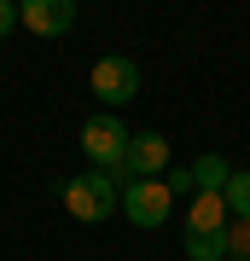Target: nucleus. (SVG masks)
I'll list each match as a JSON object with an SVG mask.
<instances>
[{
  "label": "nucleus",
  "instance_id": "obj_6",
  "mask_svg": "<svg viewBox=\"0 0 250 261\" xmlns=\"http://www.w3.org/2000/svg\"><path fill=\"white\" fill-rule=\"evenodd\" d=\"M18 18L35 29V35H64V29L76 23V6H70V0H24Z\"/></svg>",
  "mask_w": 250,
  "mask_h": 261
},
{
  "label": "nucleus",
  "instance_id": "obj_10",
  "mask_svg": "<svg viewBox=\"0 0 250 261\" xmlns=\"http://www.w3.org/2000/svg\"><path fill=\"white\" fill-rule=\"evenodd\" d=\"M227 209H233V221H250V168H239V174L227 180Z\"/></svg>",
  "mask_w": 250,
  "mask_h": 261
},
{
  "label": "nucleus",
  "instance_id": "obj_13",
  "mask_svg": "<svg viewBox=\"0 0 250 261\" xmlns=\"http://www.w3.org/2000/svg\"><path fill=\"white\" fill-rule=\"evenodd\" d=\"M12 23H18V6H12V0H0V41L12 35Z\"/></svg>",
  "mask_w": 250,
  "mask_h": 261
},
{
  "label": "nucleus",
  "instance_id": "obj_8",
  "mask_svg": "<svg viewBox=\"0 0 250 261\" xmlns=\"http://www.w3.org/2000/svg\"><path fill=\"white\" fill-rule=\"evenodd\" d=\"M227 180H233V168L215 157V151L192 163V186H198V192H227Z\"/></svg>",
  "mask_w": 250,
  "mask_h": 261
},
{
  "label": "nucleus",
  "instance_id": "obj_5",
  "mask_svg": "<svg viewBox=\"0 0 250 261\" xmlns=\"http://www.w3.org/2000/svg\"><path fill=\"white\" fill-rule=\"evenodd\" d=\"M169 168V140L163 134H134L128 140V186L134 180H163Z\"/></svg>",
  "mask_w": 250,
  "mask_h": 261
},
{
  "label": "nucleus",
  "instance_id": "obj_7",
  "mask_svg": "<svg viewBox=\"0 0 250 261\" xmlns=\"http://www.w3.org/2000/svg\"><path fill=\"white\" fill-rule=\"evenodd\" d=\"M233 226V209L221 192H192V203H186V232H227Z\"/></svg>",
  "mask_w": 250,
  "mask_h": 261
},
{
  "label": "nucleus",
  "instance_id": "obj_3",
  "mask_svg": "<svg viewBox=\"0 0 250 261\" xmlns=\"http://www.w3.org/2000/svg\"><path fill=\"white\" fill-rule=\"evenodd\" d=\"M169 209H175L169 180H134V186H122V215H128L134 226H163Z\"/></svg>",
  "mask_w": 250,
  "mask_h": 261
},
{
  "label": "nucleus",
  "instance_id": "obj_2",
  "mask_svg": "<svg viewBox=\"0 0 250 261\" xmlns=\"http://www.w3.org/2000/svg\"><path fill=\"white\" fill-rule=\"evenodd\" d=\"M58 197H64V209L76 215V221H93V226H99L105 215H111V209L122 203V186H117L111 174H99V168H93V174L58 180Z\"/></svg>",
  "mask_w": 250,
  "mask_h": 261
},
{
  "label": "nucleus",
  "instance_id": "obj_12",
  "mask_svg": "<svg viewBox=\"0 0 250 261\" xmlns=\"http://www.w3.org/2000/svg\"><path fill=\"white\" fill-rule=\"evenodd\" d=\"M163 180H169V192H198L192 186V168H175V174H163Z\"/></svg>",
  "mask_w": 250,
  "mask_h": 261
},
{
  "label": "nucleus",
  "instance_id": "obj_1",
  "mask_svg": "<svg viewBox=\"0 0 250 261\" xmlns=\"http://www.w3.org/2000/svg\"><path fill=\"white\" fill-rule=\"evenodd\" d=\"M128 140H134V134L122 128L111 111L87 116V128H82V151L93 157V168H99V174L117 180V186H128Z\"/></svg>",
  "mask_w": 250,
  "mask_h": 261
},
{
  "label": "nucleus",
  "instance_id": "obj_11",
  "mask_svg": "<svg viewBox=\"0 0 250 261\" xmlns=\"http://www.w3.org/2000/svg\"><path fill=\"white\" fill-rule=\"evenodd\" d=\"M227 261H250V221L227 226Z\"/></svg>",
  "mask_w": 250,
  "mask_h": 261
},
{
  "label": "nucleus",
  "instance_id": "obj_4",
  "mask_svg": "<svg viewBox=\"0 0 250 261\" xmlns=\"http://www.w3.org/2000/svg\"><path fill=\"white\" fill-rule=\"evenodd\" d=\"M93 93H99L105 105L134 99V93H140V64H134V58H122V53L99 58V64H93Z\"/></svg>",
  "mask_w": 250,
  "mask_h": 261
},
{
  "label": "nucleus",
  "instance_id": "obj_9",
  "mask_svg": "<svg viewBox=\"0 0 250 261\" xmlns=\"http://www.w3.org/2000/svg\"><path fill=\"white\" fill-rule=\"evenodd\" d=\"M186 261H227V232H186Z\"/></svg>",
  "mask_w": 250,
  "mask_h": 261
}]
</instances>
